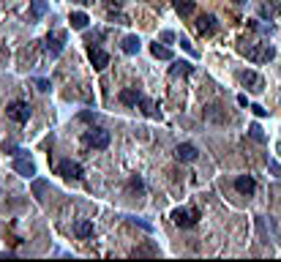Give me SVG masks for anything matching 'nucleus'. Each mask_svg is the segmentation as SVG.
Instances as JSON below:
<instances>
[{
    "label": "nucleus",
    "instance_id": "f257e3e1",
    "mask_svg": "<svg viewBox=\"0 0 281 262\" xmlns=\"http://www.w3.org/2000/svg\"><path fill=\"white\" fill-rule=\"evenodd\" d=\"M240 52H243L251 63H268V60L276 58V50H273L270 44H248V46L243 44V46H240Z\"/></svg>",
    "mask_w": 281,
    "mask_h": 262
},
{
    "label": "nucleus",
    "instance_id": "f03ea898",
    "mask_svg": "<svg viewBox=\"0 0 281 262\" xmlns=\"http://www.w3.org/2000/svg\"><path fill=\"white\" fill-rule=\"evenodd\" d=\"M85 145L87 148H96V150L109 148V131L107 129H90V131H85Z\"/></svg>",
    "mask_w": 281,
    "mask_h": 262
},
{
    "label": "nucleus",
    "instance_id": "7ed1b4c3",
    "mask_svg": "<svg viewBox=\"0 0 281 262\" xmlns=\"http://www.w3.org/2000/svg\"><path fill=\"white\" fill-rule=\"evenodd\" d=\"M6 115H9L14 123H28V117H30V104H28V101H11V104L6 107Z\"/></svg>",
    "mask_w": 281,
    "mask_h": 262
},
{
    "label": "nucleus",
    "instance_id": "20e7f679",
    "mask_svg": "<svg viewBox=\"0 0 281 262\" xmlns=\"http://www.w3.org/2000/svg\"><path fill=\"white\" fill-rule=\"evenodd\" d=\"M14 172H19L22 178H33L36 175V164L25 156V150H19V153L14 156Z\"/></svg>",
    "mask_w": 281,
    "mask_h": 262
},
{
    "label": "nucleus",
    "instance_id": "39448f33",
    "mask_svg": "<svg viewBox=\"0 0 281 262\" xmlns=\"http://www.w3.org/2000/svg\"><path fill=\"white\" fill-rule=\"evenodd\" d=\"M238 79H240V85H246L248 90H254V93H262L265 90V79L256 74V71H240Z\"/></svg>",
    "mask_w": 281,
    "mask_h": 262
},
{
    "label": "nucleus",
    "instance_id": "423d86ee",
    "mask_svg": "<svg viewBox=\"0 0 281 262\" xmlns=\"http://www.w3.org/2000/svg\"><path fill=\"white\" fill-rule=\"evenodd\" d=\"M58 170H60V175H63V178H68V180H79V178L85 175L82 164H79V161H71V158H63Z\"/></svg>",
    "mask_w": 281,
    "mask_h": 262
},
{
    "label": "nucleus",
    "instance_id": "0eeeda50",
    "mask_svg": "<svg viewBox=\"0 0 281 262\" xmlns=\"http://www.w3.org/2000/svg\"><path fill=\"white\" fill-rule=\"evenodd\" d=\"M197 219H199V210H172V221L178 227H183V229H189V227H194L197 224Z\"/></svg>",
    "mask_w": 281,
    "mask_h": 262
},
{
    "label": "nucleus",
    "instance_id": "6e6552de",
    "mask_svg": "<svg viewBox=\"0 0 281 262\" xmlns=\"http://www.w3.org/2000/svg\"><path fill=\"white\" fill-rule=\"evenodd\" d=\"M216 30H219V22H216L213 14H202V17L197 19V33L199 36H213Z\"/></svg>",
    "mask_w": 281,
    "mask_h": 262
},
{
    "label": "nucleus",
    "instance_id": "1a4fd4ad",
    "mask_svg": "<svg viewBox=\"0 0 281 262\" xmlns=\"http://www.w3.org/2000/svg\"><path fill=\"white\" fill-rule=\"evenodd\" d=\"M87 55H90V63H93V68H96V71H104V68L109 66V55L104 52L101 46H93V44H90Z\"/></svg>",
    "mask_w": 281,
    "mask_h": 262
},
{
    "label": "nucleus",
    "instance_id": "9d476101",
    "mask_svg": "<svg viewBox=\"0 0 281 262\" xmlns=\"http://www.w3.org/2000/svg\"><path fill=\"white\" fill-rule=\"evenodd\" d=\"M63 46H66V33H63V30L46 36V50H50V55H60Z\"/></svg>",
    "mask_w": 281,
    "mask_h": 262
},
{
    "label": "nucleus",
    "instance_id": "9b49d317",
    "mask_svg": "<svg viewBox=\"0 0 281 262\" xmlns=\"http://www.w3.org/2000/svg\"><path fill=\"white\" fill-rule=\"evenodd\" d=\"M199 156V150L194 148V145H191V142H183V145H178V148H175V158H178V161H194V158Z\"/></svg>",
    "mask_w": 281,
    "mask_h": 262
},
{
    "label": "nucleus",
    "instance_id": "f8f14e48",
    "mask_svg": "<svg viewBox=\"0 0 281 262\" xmlns=\"http://www.w3.org/2000/svg\"><path fill=\"white\" fill-rule=\"evenodd\" d=\"M235 188L240 194H246V197H251L256 192V180L251 178V175H240V178L235 180Z\"/></svg>",
    "mask_w": 281,
    "mask_h": 262
},
{
    "label": "nucleus",
    "instance_id": "ddd939ff",
    "mask_svg": "<svg viewBox=\"0 0 281 262\" xmlns=\"http://www.w3.org/2000/svg\"><path fill=\"white\" fill-rule=\"evenodd\" d=\"M142 101V93L136 90V87H126V90H120V104L126 107H136Z\"/></svg>",
    "mask_w": 281,
    "mask_h": 262
},
{
    "label": "nucleus",
    "instance_id": "4468645a",
    "mask_svg": "<svg viewBox=\"0 0 281 262\" xmlns=\"http://www.w3.org/2000/svg\"><path fill=\"white\" fill-rule=\"evenodd\" d=\"M191 71H194V66H191V63H186V60H175L172 68H170V77H189Z\"/></svg>",
    "mask_w": 281,
    "mask_h": 262
},
{
    "label": "nucleus",
    "instance_id": "2eb2a0df",
    "mask_svg": "<svg viewBox=\"0 0 281 262\" xmlns=\"http://www.w3.org/2000/svg\"><path fill=\"white\" fill-rule=\"evenodd\" d=\"M74 235L77 237H90L93 235V221H87V219L74 221Z\"/></svg>",
    "mask_w": 281,
    "mask_h": 262
},
{
    "label": "nucleus",
    "instance_id": "dca6fc26",
    "mask_svg": "<svg viewBox=\"0 0 281 262\" xmlns=\"http://www.w3.org/2000/svg\"><path fill=\"white\" fill-rule=\"evenodd\" d=\"M172 6H175V11L180 14V17H191L194 14V0H172Z\"/></svg>",
    "mask_w": 281,
    "mask_h": 262
},
{
    "label": "nucleus",
    "instance_id": "f3484780",
    "mask_svg": "<svg viewBox=\"0 0 281 262\" xmlns=\"http://www.w3.org/2000/svg\"><path fill=\"white\" fill-rule=\"evenodd\" d=\"M68 22H71V28H74V30H85L90 19H87V14H85V11H71Z\"/></svg>",
    "mask_w": 281,
    "mask_h": 262
},
{
    "label": "nucleus",
    "instance_id": "a211bd4d",
    "mask_svg": "<svg viewBox=\"0 0 281 262\" xmlns=\"http://www.w3.org/2000/svg\"><path fill=\"white\" fill-rule=\"evenodd\" d=\"M131 257H158V246H153V243L136 246V249L131 251Z\"/></svg>",
    "mask_w": 281,
    "mask_h": 262
},
{
    "label": "nucleus",
    "instance_id": "6ab92c4d",
    "mask_svg": "<svg viewBox=\"0 0 281 262\" xmlns=\"http://www.w3.org/2000/svg\"><path fill=\"white\" fill-rule=\"evenodd\" d=\"M139 46H142L139 36H126L123 38V52L126 55H136V52H139Z\"/></svg>",
    "mask_w": 281,
    "mask_h": 262
},
{
    "label": "nucleus",
    "instance_id": "aec40b11",
    "mask_svg": "<svg viewBox=\"0 0 281 262\" xmlns=\"http://www.w3.org/2000/svg\"><path fill=\"white\" fill-rule=\"evenodd\" d=\"M150 52H153V58H158V60H172L175 55H172V50H167V46H161V44H153L150 46Z\"/></svg>",
    "mask_w": 281,
    "mask_h": 262
},
{
    "label": "nucleus",
    "instance_id": "412c9836",
    "mask_svg": "<svg viewBox=\"0 0 281 262\" xmlns=\"http://www.w3.org/2000/svg\"><path fill=\"white\" fill-rule=\"evenodd\" d=\"M139 107H142V112H145L148 117H161V112L156 109V101H150V99H145V96H142Z\"/></svg>",
    "mask_w": 281,
    "mask_h": 262
},
{
    "label": "nucleus",
    "instance_id": "4be33fe9",
    "mask_svg": "<svg viewBox=\"0 0 281 262\" xmlns=\"http://www.w3.org/2000/svg\"><path fill=\"white\" fill-rule=\"evenodd\" d=\"M260 17H268V19L278 17V6L276 3H262L260 6Z\"/></svg>",
    "mask_w": 281,
    "mask_h": 262
},
{
    "label": "nucleus",
    "instance_id": "5701e85b",
    "mask_svg": "<svg viewBox=\"0 0 281 262\" xmlns=\"http://www.w3.org/2000/svg\"><path fill=\"white\" fill-rule=\"evenodd\" d=\"M30 11H33V17H44L46 14V0H33V3H30Z\"/></svg>",
    "mask_w": 281,
    "mask_h": 262
},
{
    "label": "nucleus",
    "instance_id": "b1692460",
    "mask_svg": "<svg viewBox=\"0 0 281 262\" xmlns=\"http://www.w3.org/2000/svg\"><path fill=\"white\" fill-rule=\"evenodd\" d=\"M248 137H251L254 142H265V134H262V129H260V123H251V126H248Z\"/></svg>",
    "mask_w": 281,
    "mask_h": 262
},
{
    "label": "nucleus",
    "instance_id": "393cba45",
    "mask_svg": "<svg viewBox=\"0 0 281 262\" xmlns=\"http://www.w3.org/2000/svg\"><path fill=\"white\" fill-rule=\"evenodd\" d=\"M128 188H131V192H142L145 186H142V180H139V178H131V180H128Z\"/></svg>",
    "mask_w": 281,
    "mask_h": 262
},
{
    "label": "nucleus",
    "instance_id": "a878e982",
    "mask_svg": "<svg viewBox=\"0 0 281 262\" xmlns=\"http://www.w3.org/2000/svg\"><path fill=\"white\" fill-rule=\"evenodd\" d=\"M44 188H46V183H44V180H36V183H33V192H36V197H38V200H41Z\"/></svg>",
    "mask_w": 281,
    "mask_h": 262
},
{
    "label": "nucleus",
    "instance_id": "bb28decb",
    "mask_svg": "<svg viewBox=\"0 0 281 262\" xmlns=\"http://www.w3.org/2000/svg\"><path fill=\"white\" fill-rule=\"evenodd\" d=\"M251 109H254V115H256V117H265V115H268V109L260 107V104H251Z\"/></svg>",
    "mask_w": 281,
    "mask_h": 262
},
{
    "label": "nucleus",
    "instance_id": "cd10ccee",
    "mask_svg": "<svg viewBox=\"0 0 281 262\" xmlns=\"http://www.w3.org/2000/svg\"><path fill=\"white\" fill-rule=\"evenodd\" d=\"M268 170H270L273 175H276V178H281V166H278L276 161H268Z\"/></svg>",
    "mask_w": 281,
    "mask_h": 262
},
{
    "label": "nucleus",
    "instance_id": "c85d7f7f",
    "mask_svg": "<svg viewBox=\"0 0 281 262\" xmlns=\"http://www.w3.org/2000/svg\"><path fill=\"white\" fill-rule=\"evenodd\" d=\"M109 19L118 22V25H126V17H123V14H109Z\"/></svg>",
    "mask_w": 281,
    "mask_h": 262
},
{
    "label": "nucleus",
    "instance_id": "c756f323",
    "mask_svg": "<svg viewBox=\"0 0 281 262\" xmlns=\"http://www.w3.org/2000/svg\"><path fill=\"white\" fill-rule=\"evenodd\" d=\"M36 87H38V90H50V82H46V79H36Z\"/></svg>",
    "mask_w": 281,
    "mask_h": 262
},
{
    "label": "nucleus",
    "instance_id": "7c9ffc66",
    "mask_svg": "<svg viewBox=\"0 0 281 262\" xmlns=\"http://www.w3.org/2000/svg\"><path fill=\"white\" fill-rule=\"evenodd\" d=\"M3 150H9V153H14V156L19 153V148H17V145H11V142H6V145H3Z\"/></svg>",
    "mask_w": 281,
    "mask_h": 262
},
{
    "label": "nucleus",
    "instance_id": "2f4dec72",
    "mask_svg": "<svg viewBox=\"0 0 281 262\" xmlns=\"http://www.w3.org/2000/svg\"><path fill=\"white\" fill-rule=\"evenodd\" d=\"M104 3H107L109 9H120V6H123V0H104Z\"/></svg>",
    "mask_w": 281,
    "mask_h": 262
},
{
    "label": "nucleus",
    "instance_id": "473e14b6",
    "mask_svg": "<svg viewBox=\"0 0 281 262\" xmlns=\"http://www.w3.org/2000/svg\"><path fill=\"white\" fill-rule=\"evenodd\" d=\"M180 44H183V50H186V52H191V55H197V52H194V46H191V44L186 41V38H180Z\"/></svg>",
    "mask_w": 281,
    "mask_h": 262
},
{
    "label": "nucleus",
    "instance_id": "72a5a7b5",
    "mask_svg": "<svg viewBox=\"0 0 281 262\" xmlns=\"http://www.w3.org/2000/svg\"><path fill=\"white\" fill-rule=\"evenodd\" d=\"M172 38H175V33H170V30H164V33H161V41H172Z\"/></svg>",
    "mask_w": 281,
    "mask_h": 262
},
{
    "label": "nucleus",
    "instance_id": "f704fd0d",
    "mask_svg": "<svg viewBox=\"0 0 281 262\" xmlns=\"http://www.w3.org/2000/svg\"><path fill=\"white\" fill-rule=\"evenodd\" d=\"M74 3H79V6H90L93 0H74Z\"/></svg>",
    "mask_w": 281,
    "mask_h": 262
}]
</instances>
